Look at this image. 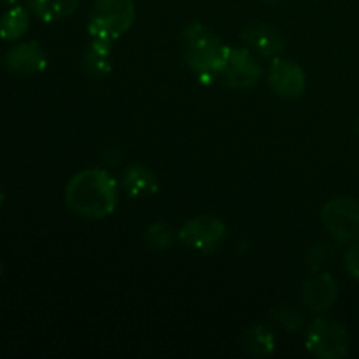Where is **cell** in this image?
<instances>
[{"label": "cell", "mask_w": 359, "mask_h": 359, "mask_svg": "<svg viewBox=\"0 0 359 359\" xmlns=\"http://www.w3.org/2000/svg\"><path fill=\"white\" fill-rule=\"evenodd\" d=\"M79 0H28V7L46 23L63 20L76 13Z\"/></svg>", "instance_id": "14"}, {"label": "cell", "mask_w": 359, "mask_h": 359, "mask_svg": "<svg viewBox=\"0 0 359 359\" xmlns=\"http://www.w3.org/2000/svg\"><path fill=\"white\" fill-rule=\"evenodd\" d=\"M305 347L321 359H342L349 354L351 337L340 323L330 318H318L309 326Z\"/></svg>", "instance_id": "4"}, {"label": "cell", "mask_w": 359, "mask_h": 359, "mask_svg": "<svg viewBox=\"0 0 359 359\" xmlns=\"http://www.w3.org/2000/svg\"><path fill=\"white\" fill-rule=\"evenodd\" d=\"M135 6L132 0H97L90 13L88 32L93 39L116 41L132 28Z\"/></svg>", "instance_id": "3"}, {"label": "cell", "mask_w": 359, "mask_h": 359, "mask_svg": "<svg viewBox=\"0 0 359 359\" xmlns=\"http://www.w3.org/2000/svg\"><path fill=\"white\" fill-rule=\"evenodd\" d=\"M266 4H280V2H284V0H265Z\"/></svg>", "instance_id": "22"}, {"label": "cell", "mask_w": 359, "mask_h": 359, "mask_svg": "<svg viewBox=\"0 0 359 359\" xmlns=\"http://www.w3.org/2000/svg\"><path fill=\"white\" fill-rule=\"evenodd\" d=\"M226 235V224L219 217L198 216L182 224L179 230V241L193 251L210 255L223 245Z\"/></svg>", "instance_id": "5"}, {"label": "cell", "mask_w": 359, "mask_h": 359, "mask_svg": "<svg viewBox=\"0 0 359 359\" xmlns=\"http://www.w3.org/2000/svg\"><path fill=\"white\" fill-rule=\"evenodd\" d=\"M242 349L245 351L248 356L252 358H265L270 356L276 349V340L270 330H266L265 326H251V328L245 330L242 333Z\"/></svg>", "instance_id": "13"}, {"label": "cell", "mask_w": 359, "mask_h": 359, "mask_svg": "<svg viewBox=\"0 0 359 359\" xmlns=\"http://www.w3.org/2000/svg\"><path fill=\"white\" fill-rule=\"evenodd\" d=\"M339 297V283L330 273H318L311 277L302 287V300L312 312H325Z\"/></svg>", "instance_id": "9"}, {"label": "cell", "mask_w": 359, "mask_h": 359, "mask_svg": "<svg viewBox=\"0 0 359 359\" xmlns=\"http://www.w3.org/2000/svg\"><path fill=\"white\" fill-rule=\"evenodd\" d=\"M321 217L326 230L339 242H354L359 238V202L356 198H332L323 207Z\"/></svg>", "instance_id": "6"}, {"label": "cell", "mask_w": 359, "mask_h": 359, "mask_svg": "<svg viewBox=\"0 0 359 359\" xmlns=\"http://www.w3.org/2000/svg\"><path fill=\"white\" fill-rule=\"evenodd\" d=\"M0 276H2V266H0Z\"/></svg>", "instance_id": "23"}, {"label": "cell", "mask_w": 359, "mask_h": 359, "mask_svg": "<svg viewBox=\"0 0 359 359\" xmlns=\"http://www.w3.org/2000/svg\"><path fill=\"white\" fill-rule=\"evenodd\" d=\"M118 200V184L102 168L77 172L65 188L67 207L86 219H102L112 214Z\"/></svg>", "instance_id": "1"}, {"label": "cell", "mask_w": 359, "mask_h": 359, "mask_svg": "<svg viewBox=\"0 0 359 359\" xmlns=\"http://www.w3.org/2000/svg\"><path fill=\"white\" fill-rule=\"evenodd\" d=\"M144 241L154 251H165L170 249L175 241V233L170 226L163 223H154L147 226L146 233H144Z\"/></svg>", "instance_id": "17"}, {"label": "cell", "mask_w": 359, "mask_h": 359, "mask_svg": "<svg viewBox=\"0 0 359 359\" xmlns=\"http://www.w3.org/2000/svg\"><path fill=\"white\" fill-rule=\"evenodd\" d=\"M28 25H30L28 11L20 6L11 7L0 18V37L4 41H18L28 30Z\"/></svg>", "instance_id": "16"}, {"label": "cell", "mask_w": 359, "mask_h": 359, "mask_svg": "<svg viewBox=\"0 0 359 359\" xmlns=\"http://www.w3.org/2000/svg\"><path fill=\"white\" fill-rule=\"evenodd\" d=\"M4 200H6V193H4V189L0 188V205H2Z\"/></svg>", "instance_id": "21"}, {"label": "cell", "mask_w": 359, "mask_h": 359, "mask_svg": "<svg viewBox=\"0 0 359 359\" xmlns=\"http://www.w3.org/2000/svg\"><path fill=\"white\" fill-rule=\"evenodd\" d=\"M121 184L130 196H147L158 191L156 175L153 174V170L140 163L130 165L125 168Z\"/></svg>", "instance_id": "12"}, {"label": "cell", "mask_w": 359, "mask_h": 359, "mask_svg": "<svg viewBox=\"0 0 359 359\" xmlns=\"http://www.w3.org/2000/svg\"><path fill=\"white\" fill-rule=\"evenodd\" d=\"M224 83L235 90H248L258 84L262 77V65L248 49L230 48L226 65L223 70Z\"/></svg>", "instance_id": "7"}, {"label": "cell", "mask_w": 359, "mask_h": 359, "mask_svg": "<svg viewBox=\"0 0 359 359\" xmlns=\"http://www.w3.org/2000/svg\"><path fill=\"white\" fill-rule=\"evenodd\" d=\"M344 265H346L347 272L359 280V244L347 249L346 256H344Z\"/></svg>", "instance_id": "19"}, {"label": "cell", "mask_w": 359, "mask_h": 359, "mask_svg": "<svg viewBox=\"0 0 359 359\" xmlns=\"http://www.w3.org/2000/svg\"><path fill=\"white\" fill-rule=\"evenodd\" d=\"M269 83L279 97L298 98L305 93L307 77L304 69L290 60H273L269 72Z\"/></svg>", "instance_id": "8"}, {"label": "cell", "mask_w": 359, "mask_h": 359, "mask_svg": "<svg viewBox=\"0 0 359 359\" xmlns=\"http://www.w3.org/2000/svg\"><path fill=\"white\" fill-rule=\"evenodd\" d=\"M111 44L109 41H100L95 39L93 44L84 55V69L88 74L95 77H102L112 70V58H111Z\"/></svg>", "instance_id": "15"}, {"label": "cell", "mask_w": 359, "mask_h": 359, "mask_svg": "<svg viewBox=\"0 0 359 359\" xmlns=\"http://www.w3.org/2000/svg\"><path fill=\"white\" fill-rule=\"evenodd\" d=\"M20 0H0V4H7V6H14V4H18Z\"/></svg>", "instance_id": "20"}, {"label": "cell", "mask_w": 359, "mask_h": 359, "mask_svg": "<svg viewBox=\"0 0 359 359\" xmlns=\"http://www.w3.org/2000/svg\"><path fill=\"white\" fill-rule=\"evenodd\" d=\"M242 39L249 48L265 56H276L284 49V37L279 30L265 23H252L242 32Z\"/></svg>", "instance_id": "11"}, {"label": "cell", "mask_w": 359, "mask_h": 359, "mask_svg": "<svg viewBox=\"0 0 359 359\" xmlns=\"http://www.w3.org/2000/svg\"><path fill=\"white\" fill-rule=\"evenodd\" d=\"M184 60L193 74L202 83L210 84L223 76L230 48L198 23L189 25L182 34Z\"/></svg>", "instance_id": "2"}, {"label": "cell", "mask_w": 359, "mask_h": 359, "mask_svg": "<svg viewBox=\"0 0 359 359\" xmlns=\"http://www.w3.org/2000/svg\"><path fill=\"white\" fill-rule=\"evenodd\" d=\"M46 65H48V58H46L44 49L35 41L21 42L6 53V67L16 74L32 76V74L42 72Z\"/></svg>", "instance_id": "10"}, {"label": "cell", "mask_w": 359, "mask_h": 359, "mask_svg": "<svg viewBox=\"0 0 359 359\" xmlns=\"http://www.w3.org/2000/svg\"><path fill=\"white\" fill-rule=\"evenodd\" d=\"M272 316L277 323H280V325L287 330V332H297V330H300V326L304 325V316L298 314L297 311H293V309L290 307H276L272 311Z\"/></svg>", "instance_id": "18"}]
</instances>
